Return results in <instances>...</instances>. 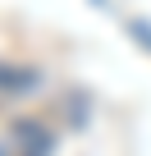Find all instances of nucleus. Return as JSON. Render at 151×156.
I'll use <instances>...</instances> for the list:
<instances>
[{
  "mask_svg": "<svg viewBox=\"0 0 151 156\" xmlns=\"http://www.w3.org/2000/svg\"><path fill=\"white\" fill-rule=\"evenodd\" d=\"M128 28H133V32H137V37H142V46H146V51H151V28H146V23H142V19H133V23H128Z\"/></svg>",
  "mask_w": 151,
  "mask_h": 156,
  "instance_id": "nucleus-1",
  "label": "nucleus"
}]
</instances>
